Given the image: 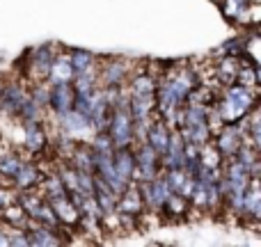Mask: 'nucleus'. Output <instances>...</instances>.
<instances>
[{
    "mask_svg": "<svg viewBox=\"0 0 261 247\" xmlns=\"http://www.w3.org/2000/svg\"><path fill=\"white\" fill-rule=\"evenodd\" d=\"M254 105H259V87H245L239 83L222 87L218 92V99L213 101V110L220 115L222 124H234L243 119Z\"/></svg>",
    "mask_w": 261,
    "mask_h": 247,
    "instance_id": "1",
    "label": "nucleus"
},
{
    "mask_svg": "<svg viewBox=\"0 0 261 247\" xmlns=\"http://www.w3.org/2000/svg\"><path fill=\"white\" fill-rule=\"evenodd\" d=\"M60 48H62V46L53 44V41H46V44L28 48L21 58L23 69L18 71V76H21L25 83L46 80V78H48V69H50V64H53V60H55V55H58Z\"/></svg>",
    "mask_w": 261,
    "mask_h": 247,
    "instance_id": "2",
    "label": "nucleus"
},
{
    "mask_svg": "<svg viewBox=\"0 0 261 247\" xmlns=\"http://www.w3.org/2000/svg\"><path fill=\"white\" fill-rule=\"evenodd\" d=\"M18 149L30 158H44L50 153V126L48 119L18 124Z\"/></svg>",
    "mask_w": 261,
    "mask_h": 247,
    "instance_id": "3",
    "label": "nucleus"
},
{
    "mask_svg": "<svg viewBox=\"0 0 261 247\" xmlns=\"http://www.w3.org/2000/svg\"><path fill=\"white\" fill-rule=\"evenodd\" d=\"M133 69L135 62L124 55H99V62H96L99 87H124Z\"/></svg>",
    "mask_w": 261,
    "mask_h": 247,
    "instance_id": "4",
    "label": "nucleus"
},
{
    "mask_svg": "<svg viewBox=\"0 0 261 247\" xmlns=\"http://www.w3.org/2000/svg\"><path fill=\"white\" fill-rule=\"evenodd\" d=\"M28 99V83L21 76L5 78L0 83V115L7 119H14L16 110L21 108V103Z\"/></svg>",
    "mask_w": 261,
    "mask_h": 247,
    "instance_id": "5",
    "label": "nucleus"
},
{
    "mask_svg": "<svg viewBox=\"0 0 261 247\" xmlns=\"http://www.w3.org/2000/svg\"><path fill=\"white\" fill-rule=\"evenodd\" d=\"M106 133L110 135L115 149L117 147H133L135 133H133V119H130L126 105L113 108L108 115V124H106Z\"/></svg>",
    "mask_w": 261,
    "mask_h": 247,
    "instance_id": "6",
    "label": "nucleus"
},
{
    "mask_svg": "<svg viewBox=\"0 0 261 247\" xmlns=\"http://www.w3.org/2000/svg\"><path fill=\"white\" fill-rule=\"evenodd\" d=\"M135 185H138V193H140V197H142L147 215H158L163 204H165L167 197L172 195V190L167 188L163 174H158L156 179H151V181H142V183H135Z\"/></svg>",
    "mask_w": 261,
    "mask_h": 247,
    "instance_id": "7",
    "label": "nucleus"
},
{
    "mask_svg": "<svg viewBox=\"0 0 261 247\" xmlns=\"http://www.w3.org/2000/svg\"><path fill=\"white\" fill-rule=\"evenodd\" d=\"M133 153H135V183L151 181L163 172L161 156H158L147 142H135Z\"/></svg>",
    "mask_w": 261,
    "mask_h": 247,
    "instance_id": "8",
    "label": "nucleus"
},
{
    "mask_svg": "<svg viewBox=\"0 0 261 247\" xmlns=\"http://www.w3.org/2000/svg\"><path fill=\"white\" fill-rule=\"evenodd\" d=\"M211 142H213V147L220 151V156L225 158V160H229V158H234L236 151L243 147L245 133H243V128H241L239 122H234V124H222L220 128L213 133Z\"/></svg>",
    "mask_w": 261,
    "mask_h": 247,
    "instance_id": "9",
    "label": "nucleus"
},
{
    "mask_svg": "<svg viewBox=\"0 0 261 247\" xmlns=\"http://www.w3.org/2000/svg\"><path fill=\"white\" fill-rule=\"evenodd\" d=\"M46 119H48L53 126L62 128L67 135H71L76 142H87V140L92 138V133H94L90 119H87L85 115H81L78 110H69V113H64V115H58V117H46Z\"/></svg>",
    "mask_w": 261,
    "mask_h": 247,
    "instance_id": "10",
    "label": "nucleus"
},
{
    "mask_svg": "<svg viewBox=\"0 0 261 247\" xmlns=\"http://www.w3.org/2000/svg\"><path fill=\"white\" fill-rule=\"evenodd\" d=\"M71 229L62 227V229H53V227L39 225V222H30L28 225V238L30 247H60L71 243Z\"/></svg>",
    "mask_w": 261,
    "mask_h": 247,
    "instance_id": "11",
    "label": "nucleus"
},
{
    "mask_svg": "<svg viewBox=\"0 0 261 247\" xmlns=\"http://www.w3.org/2000/svg\"><path fill=\"white\" fill-rule=\"evenodd\" d=\"M46 170L41 167L39 158H30L23 153V160L18 165L16 174L12 179V188L14 190H32V188H39L41 179H44Z\"/></svg>",
    "mask_w": 261,
    "mask_h": 247,
    "instance_id": "12",
    "label": "nucleus"
},
{
    "mask_svg": "<svg viewBox=\"0 0 261 247\" xmlns=\"http://www.w3.org/2000/svg\"><path fill=\"white\" fill-rule=\"evenodd\" d=\"M50 85V83H48ZM73 87L71 83H55L50 85V96H48V117H58L69 110H73Z\"/></svg>",
    "mask_w": 261,
    "mask_h": 247,
    "instance_id": "13",
    "label": "nucleus"
},
{
    "mask_svg": "<svg viewBox=\"0 0 261 247\" xmlns=\"http://www.w3.org/2000/svg\"><path fill=\"white\" fill-rule=\"evenodd\" d=\"M117 215H124V217H133V220H140L147 215L144 211V204H142V197L138 193V185L135 183H128L126 190L117 197Z\"/></svg>",
    "mask_w": 261,
    "mask_h": 247,
    "instance_id": "14",
    "label": "nucleus"
},
{
    "mask_svg": "<svg viewBox=\"0 0 261 247\" xmlns=\"http://www.w3.org/2000/svg\"><path fill=\"white\" fill-rule=\"evenodd\" d=\"M243 225H254L259 227L261 222V188H259V179H252L248 185V190L243 193Z\"/></svg>",
    "mask_w": 261,
    "mask_h": 247,
    "instance_id": "15",
    "label": "nucleus"
},
{
    "mask_svg": "<svg viewBox=\"0 0 261 247\" xmlns=\"http://www.w3.org/2000/svg\"><path fill=\"white\" fill-rule=\"evenodd\" d=\"M170 138H172V128L165 122H161V119L156 117L151 124H149V128H147V133H144L142 142H147L149 147L158 153V156H163V151H165L167 144H170Z\"/></svg>",
    "mask_w": 261,
    "mask_h": 247,
    "instance_id": "16",
    "label": "nucleus"
},
{
    "mask_svg": "<svg viewBox=\"0 0 261 247\" xmlns=\"http://www.w3.org/2000/svg\"><path fill=\"white\" fill-rule=\"evenodd\" d=\"M184 151H186L184 138L179 135V130H176V128H172L170 144H167V149L163 151V156H161L163 170H176V167L184 165Z\"/></svg>",
    "mask_w": 261,
    "mask_h": 247,
    "instance_id": "17",
    "label": "nucleus"
},
{
    "mask_svg": "<svg viewBox=\"0 0 261 247\" xmlns=\"http://www.w3.org/2000/svg\"><path fill=\"white\" fill-rule=\"evenodd\" d=\"M48 204H50V208H53V213L58 215V220H60V225L62 227H67V229H76V225H78V208H76V204L71 202V197H55V199H48Z\"/></svg>",
    "mask_w": 261,
    "mask_h": 247,
    "instance_id": "18",
    "label": "nucleus"
},
{
    "mask_svg": "<svg viewBox=\"0 0 261 247\" xmlns=\"http://www.w3.org/2000/svg\"><path fill=\"white\" fill-rule=\"evenodd\" d=\"M113 165L126 183H135V153L133 147H117L113 151Z\"/></svg>",
    "mask_w": 261,
    "mask_h": 247,
    "instance_id": "19",
    "label": "nucleus"
},
{
    "mask_svg": "<svg viewBox=\"0 0 261 247\" xmlns=\"http://www.w3.org/2000/svg\"><path fill=\"white\" fill-rule=\"evenodd\" d=\"M71 80H73V69H71V62H69V53H67V48H60L48 69L46 83L55 85V83H71Z\"/></svg>",
    "mask_w": 261,
    "mask_h": 247,
    "instance_id": "20",
    "label": "nucleus"
},
{
    "mask_svg": "<svg viewBox=\"0 0 261 247\" xmlns=\"http://www.w3.org/2000/svg\"><path fill=\"white\" fill-rule=\"evenodd\" d=\"M158 215H163L167 222H181L190 215V202L186 197H181V195L172 193L170 197H167V202L163 204Z\"/></svg>",
    "mask_w": 261,
    "mask_h": 247,
    "instance_id": "21",
    "label": "nucleus"
},
{
    "mask_svg": "<svg viewBox=\"0 0 261 247\" xmlns=\"http://www.w3.org/2000/svg\"><path fill=\"white\" fill-rule=\"evenodd\" d=\"M67 162L73 167V170L81 172H92L94 174V153H92V147L87 142H76L73 149L69 151Z\"/></svg>",
    "mask_w": 261,
    "mask_h": 247,
    "instance_id": "22",
    "label": "nucleus"
},
{
    "mask_svg": "<svg viewBox=\"0 0 261 247\" xmlns=\"http://www.w3.org/2000/svg\"><path fill=\"white\" fill-rule=\"evenodd\" d=\"M161 174H163V179H165L167 188H170L174 195H181V197H186V199L190 197V190H193V176H188L181 167H176V170H163Z\"/></svg>",
    "mask_w": 261,
    "mask_h": 247,
    "instance_id": "23",
    "label": "nucleus"
},
{
    "mask_svg": "<svg viewBox=\"0 0 261 247\" xmlns=\"http://www.w3.org/2000/svg\"><path fill=\"white\" fill-rule=\"evenodd\" d=\"M21 160H23L21 149H7V151L0 153V185H9L12 188V179L16 174Z\"/></svg>",
    "mask_w": 261,
    "mask_h": 247,
    "instance_id": "24",
    "label": "nucleus"
},
{
    "mask_svg": "<svg viewBox=\"0 0 261 247\" xmlns=\"http://www.w3.org/2000/svg\"><path fill=\"white\" fill-rule=\"evenodd\" d=\"M69 53V62H71L73 69V76L78 73H87V71H94L96 62H99V55L94 50H87V48H67Z\"/></svg>",
    "mask_w": 261,
    "mask_h": 247,
    "instance_id": "25",
    "label": "nucleus"
},
{
    "mask_svg": "<svg viewBox=\"0 0 261 247\" xmlns=\"http://www.w3.org/2000/svg\"><path fill=\"white\" fill-rule=\"evenodd\" d=\"M234 160H239L241 165L250 172L252 179H261V149L252 147V144H248V142H243V147L236 151Z\"/></svg>",
    "mask_w": 261,
    "mask_h": 247,
    "instance_id": "26",
    "label": "nucleus"
},
{
    "mask_svg": "<svg viewBox=\"0 0 261 247\" xmlns=\"http://www.w3.org/2000/svg\"><path fill=\"white\" fill-rule=\"evenodd\" d=\"M176 130H179V135L184 138L186 144H195V147H202V144L211 142V138H213V130L208 126V122L195 124V126H179Z\"/></svg>",
    "mask_w": 261,
    "mask_h": 247,
    "instance_id": "27",
    "label": "nucleus"
},
{
    "mask_svg": "<svg viewBox=\"0 0 261 247\" xmlns=\"http://www.w3.org/2000/svg\"><path fill=\"white\" fill-rule=\"evenodd\" d=\"M239 85H245V87H259L261 85V69L259 64H252L248 60L241 58V64L236 69V80Z\"/></svg>",
    "mask_w": 261,
    "mask_h": 247,
    "instance_id": "28",
    "label": "nucleus"
},
{
    "mask_svg": "<svg viewBox=\"0 0 261 247\" xmlns=\"http://www.w3.org/2000/svg\"><path fill=\"white\" fill-rule=\"evenodd\" d=\"M48 96H50V85L46 80L41 83H28V99L48 115Z\"/></svg>",
    "mask_w": 261,
    "mask_h": 247,
    "instance_id": "29",
    "label": "nucleus"
},
{
    "mask_svg": "<svg viewBox=\"0 0 261 247\" xmlns=\"http://www.w3.org/2000/svg\"><path fill=\"white\" fill-rule=\"evenodd\" d=\"M252 3H257V0H220V3H218V7L222 9V16H225L227 21L234 25V21H236V18H239L241 14H243Z\"/></svg>",
    "mask_w": 261,
    "mask_h": 247,
    "instance_id": "30",
    "label": "nucleus"
},
{
    "mask_svg": "<svg viewBox=\"0 0 261 247\" xmlns=\"http://www.w3.org/2000/svg\"><path fill=\"white\" fill-rule=\"evenodd\" d=\"M48 115H46V110H41L39 105H35L30 99H25L21 103V108L16 110V115H14V119H16L18 124H25V122H39V119H46Z\"/></svg>",
    "mask_w": 261,
    "mask_h": 247,
    "instance_id": "31",
    "label": "nucleus"
},
{
    "mask_svg": "<svg viewBox=\"0 0 261 247\" xmlns=\"http://www.w3.org/2000/svg\"><path fill=\"white\" fill-rule=\"evenodd\" d=\"M0 220H3V225H7V227H23V229H28V225H30L28 215L21 211V206H18L16 202H12L3 213H0Z\"/></svg>",
    "mask_w": 261,
    "mask_h": 247,
    "instance_id": "32",
    "label": "nucleus"
},
{
    "mask_svg": "<svg viewBox=\"0 0 261 247\" xmlns=\"http://www.w3.org/2000/svg\"><path fill=\"white\" fill-rule=\"evenodd\" d=\"M199 160H202V165L208 167V170H218V167H222L225 158H222L220 151L213 147V142H206L199 147Z\"/></svg>",
    "mask_w": 261,
    "mask_h": 247,
    "instance_id": "33",
    "label": "nucleus"
},
{
    "mask_svg": "<svg viewBox=\"0 0 261 247\" xmlns=\"http://www.w3.org/2000/svg\"><path fill=\"white\" fill-rule=\"evenodd\" d=\"M87 144L92 147L94 153H113L115 151V144H113V140H110V135L106 133V130H94L92 138L87 140Z\"/></svg>",
    "mask_w": 261,
    "mask_h": 247,
    "instance_id": "34",
    "label": "nucleus"
},
{
    "mask_svg": "<svg viewBox=\"0 0 261 247\" xmlns=\"http://www.w3.org/2000/svg\"><path fill=\"white\" fill-rule=\"evenodd\" d=\"M241 53H243V35H234L218 46L213 58H218V55H234V58H241Z\"/></svg>",
    "mask_w": 261,
    "mask_h": 247,
    "instance_id": "35",
    "label": "nucleus"
},
{
    "mask_svg": "<svg viewBox=\"0 0 261 247\" xmlns=\"http://www.w3.org/2000/svg\"><path fill=\"white\" fill-rule=\"evenodd\" d=\"M7 238H9V247H30L28 229H23V227H7Z\"/></svg>",
    "mask_w": 261,
    "mask_h": 247,
    "instance_id": "36",
    "label": "nucleus"
},
{
    "mask_svg": "<svg viewBox=\"0 0 261 247\" xmlns=\"http://www.w3.org/2000/svg\"><path fill=\"white\" fill-rule=\"evenodd\" d=\"M14 193H16V190L9 188V185H0V213L14 202Z\"/></svg>",
    "mask_w": 261,
    "mask_h": 247,
    "instance_id": "37",
    "label": "nucleus"
},
{
    "mask_svg": "<svg viewBox=\"0 0 261 247\" xmlns=\"http://www.w3.org/2000/svg\"><path fill=\"white\" fill-rule=\"evenodd\" d=\"M0 247H9V238H7V227L0 220Z\"/></svg>",
    "mask_w": 261,
    "mask_h": 247,
    "instance_id": "38",
    "label": "nucleus"
}]
</instances>
